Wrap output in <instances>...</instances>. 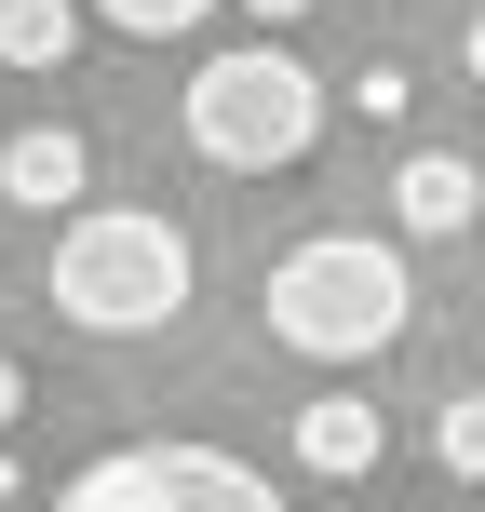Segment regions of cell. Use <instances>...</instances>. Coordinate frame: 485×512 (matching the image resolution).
Listing matches in <instances>:
<instances>
[{
	"label": "cell",
	"instance_id": "obj_1",
	"mask_svg": "<svg viewBox=\"0 0 485 512\" xmlns=\"http://www.w3.org/2000/svg\"><path fill=\"white\" fill-rule=\"evenodd\" d=\"M189 283H203V256L162 203H81L54 230V310L81 337H162L189 310Z\"/></svg>",
	"mask_w": 485,
	"mask_h": 512
},
{
	"label": "cell",
	"instance_id": "obj_2",
	"mask_svg": "<svg viewBox=\"0 0 485 512\" xmlns=\"http://www.w3.org/2000/svg\"><path fill=\"white\" fill-rule=\"evenodd\" d=\"M405 324H418V270L378 230H324L270 270V337L310 351V364H378Z\"/></svg>",
	"mask_w": 485,
	"mask_h": 512
},
{
	"label": "cell",
	"instance_id": "obj_3",
	"mask_svg": "<svg viewBox=\"0 0 485 512\" xmlns=\"http://www.w3.org/2000/svg\"><path fill=\"white\" fill-rule=\"evenodd\" d=\"M310 135H324V81L283 41H243V54H203V68H189V149H203L216 176L310 162Z\"/></svg>",
	"mask_w": 485,
	"mask_h": 512
},
{
	"label": "cell",
	"instance_id": "obj_4",
	"mask_svg": "<svg viewBox=\"0 0 485 512\" xmlns=\"http://www.w3.org/2000/svg\"><path fill=\"white\" fill-rule=\"evenodd\" d=\"M54 512H283V486L230 445H108L54 486Z\"/></svg>",
	"mask_w": 485,
	"mask_h": 512
},
{
	"label": "cell",
	"instance_id": "obj_5",
	"mask_svg": "<svg viewBox=\"0 0 485 512\" xmlns=\"http://www.w3.org/2000/svg\"><path fill=\"white\" fill-rule=\"evenodd\" d=\"M391 216H405L418 243H445V230H472V216H485V176H472L459 149H418L405 176H391Z\"/></svg>",
	"mask_w": 485,
	"mask_h": 512
},
{
	"label": "cell",
	"instance_id": "obj_6",
	"mask_svg": "<svg viewBox=\"0 0 485 512\" xmlns=\"http://www.w3.org/2000/svg\"><path fill=\"white\" fill-rule=\"evenodd\" d=\"M297 459L324 472V486L378 472V405H364V391H310V405H297Z\"/></svg>",
	"mask_w": 485,
	"mask_h": 512
},
{
	"label": "cell",
	"instance_id": "obj_7",
	"mask_svg": "<svg viewBox=\"0 0 485 512\" xmlns=\"http://www.w3.org/2000/svg\"><path fill=\"white\" fill-rule=\"evenodd\" d=\"M81 176H95V149H81V135H68V122H27V135H14V149H0V189H14V203H27V216H41V203H54V216H68V203H81Z\"/></svg>",
	"mask_w": 485,
	"mask_h": 512
},
{
	"label": "cell",
	"instance_id": "obj_8",
	"mask_svg": "<svg viewBox=\"0 0 485 512\" xmlns=\"http://www.w3.org/2000/svg\"><path fill=\"white\" fill-rule=\"evenodd\" d=\"M81 54V0H0V68H68Z\"/></svg>",
	"mask_w": 485,
	"mask_h": 512
},
{
	"label": "cell",
	"instance_id": "obj_9",
	"mask_svg": "<svg viewBox=\"0 0 485 512\" xmlns=\"http://www.w3.org/2000/svg\"><path fill=\"white\" fill-rule=\"evenodd\" d=\"M432 459L459 472V486H485V391H445V418H432Z\"/></svg>",
	"mask_w": 485,
	"mask_h": 512
},
{
	"label": "cell",
	"instance_id": "obj_10",
	"mask_svg": "<svg viewBox=\"0 0 485 512\" xmlns=\"http://www.w3.org/2000/svg\"><path fill=\"white\" fill-rule=\"evenodd\" d=\"M108 27H122V41H189V27L216 14V0H95Z\"/></svg>",
	"mask_w": 485,
	"mask_h": 512
},
{
	"label": "cell",
	"instance_id": "obj_11",
	"mask_svg": "<svg viewBox=\"0 0 485 512\" xmlns=\"http://www.w3.org/2000/svg\"><path fill=\"white\" fill-rule=\"evenodd\" d=\"M351 108H378V122H405V108H418V81H405V68H391V54H378V68H364V81H351Z\"/></svg>",
	"mask_w": 485,
	"mask_h": 512
},
{
	"label": "cell",
	"instance_id": "obj_12",
	"mask_svg": "<svg viewBox=\"0 0 485 512\" xmlns=\"http://www.w3.org/2000/svg\"><path fill=\"white\" fill-rule=\"evenodd\" d=\"M14 418H27V364L0 351V432H14Z\"/></svg>",
	"mask_w": 485,
	"mask_h": 512
},
{
	"label": "cell",
	"instance_id": "obj_13",
	"mask_svg": "<svg viewBox=\"0 0 485 512\" xmlns=\"http://www.w3.org/2000/svg\"><path fill=\"white\" fill-rule=\"evenodd\" d=\"M243 14H256V27H297V14H324V0H243Z\"/></svg>",
	"mask_w": 485,
	"mask_h": 512
},
{
	"label": "cell",
	"instance_id": "obj_14",
	"mask_svg": "<svg viewBox=\"0 0 485 512\" xmlns=\"http://www.w3.org/2000/svg\"><path fill=\"white\" fill-rule=\"evenodd\" d=\"M459 54H472V81H485V14H472V41H459Z\"/></svg>",
	"mask_w": 485,
	"mask_h": 512
}]
</instances>
